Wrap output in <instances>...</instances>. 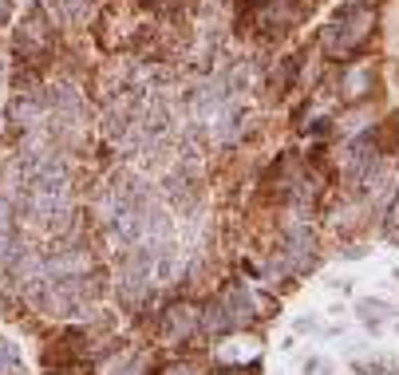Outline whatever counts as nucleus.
Here are the masks:
<instances>
[{
  "instance_id": "f03ea898",
  "label": "nucleus",
  "mask_w": 399,
  "mask_h": 375,
  "mask_svg": "<svg viewBox=\"0 0 399 375\" xmlns=\"http://www.w3.org/2000/svg\"><path fill=\"white\" fill-rule=\"evenodd\" d=\"M198 324L206 332H214V336H230V332L237 328V316H233L230 304L218 297V300H210V304H206V316H198Z\"/></svg>"
},
{
  "instance_id": "20e7f679",
  "label": "nucleus",
  "mask_w": 399,
  "mask_h": 375,
  "mask_svg": "<svg viewBox=\"0 0 399 375\" xmlns=\"http://www.w3.org/2000/svg\"><path fill=\"white\" fill-rule=\"evenodd\" d=\"M368 83H372V71L364 67V71H356V76H348V79H344V91H348L352 99H360V91H364Z\"/></svg>"
},
{
  "instance_id": "39448f33",
  "label": "nucleus",
  "mask_w": 399,
  "mask_h": 375,
  "mask_svg": "<svg viewBox=\"0 0 399 375\" xmlns=\"http://www.w3.org/2000/svg\"><path fill=\"white\" fill-rule=\"evenodd\" d=\"M16 367H20V355H16V348H12V344H4V340H0V375L16 372Z\"/></svg>"
},
{
  "instance_id": "f257e3e1",
  "label": "nucleus",
  "mask_w": 399,
  "mask_h": 375,
  "mask_svg": "<svg viewBox=\"0 0 399 375\" xmlns=\"http://www.w3.org/2000/svg\"><path fill=\"white\" fill-rule=\"evenodd\" d=\"M372 24H376V12L368 4H344V8H336L332 28H324V44L332 55H356L364 36L372 32Z\"/></svg>"
},
{
  "instance_id": "423d86ee",
  "label": "nucleus",
  "mask_w": 399,
  "mask_h": 375,
  "mask_svg": "<svg viewBox=\"0 0 399 375\" xmlns=\"http://www.w3.org/2000/svg\"><path fill=\"white\" fill-rule=\"evenodd\" d=\"M328 127H332V122H328V119H316V122H312V127H309V131H312V134H328Z\"/></svg>"
},
{
  "instance_id": "7ed1b4c3",
  "label": "nucleus",
  "mask_w": 399,
  "mask_h": 375,
  "mask_svg": "<svg viewBox=\"0 0 399 375\" xmlns=\"http://www.w3.org/2000/svg\"><path fill=\"white\" fill-rule=\"evenodd\" d=\"M162 324H167L170 340H186L190 332L198 328V316H194V309H186V304H182V309H170L167 316H162Z\"/></svg>"
}]
</instances>
